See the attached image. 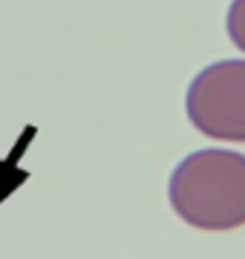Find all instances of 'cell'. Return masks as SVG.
I'll list each match as a JSON object with an SVG mask.
<instances>
[{"label": "cell", "instance_id": "cell-1", "mask_svg": "<svg viewBox=\"0 0 245 259\" xmlns=\"http://www.w3.org/2000/svg\"><path fill=\"white\" fill-rule=\"evenodd\" d=\"M173 213L199 231H234L245 225V156L228 147H205L170 173Z\"/></svg>", "mask_w": 245, "mask_h": 259}, {"label": "cell", "instance_id": "cell-2", "mask_svg": "<svg viewBox=\"0 0 245 259\" xmlns=\"http://www.w3.org/2000/svg\"><path fill=\"white\" fill-rule=\"evenodd\" d=\"M185 112L208 139L245 144V58L205 66L188 87Z\"/></svg>", "mask_w": 245, "mask_h": 259}, {"label": "cell", "instance_id": "cell-3", "mask_svg": "<svg viewBox=\"0 0 245 259\" xmlns=\"http://www.w3.org/2000/svg\"><path fill=\"white\" fill-rule=\"evenodd\" d=\"M228 37L239 52L245 55V0H234L228 6V18H225Z\"/></svg>", "mask_w": 245, "mask_h": 259}]
</instances>
